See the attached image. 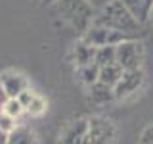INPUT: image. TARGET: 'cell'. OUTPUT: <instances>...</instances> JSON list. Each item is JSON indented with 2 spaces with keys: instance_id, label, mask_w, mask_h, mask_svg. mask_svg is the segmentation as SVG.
Returning <instances> with one entry per match:
<instances>
[{
  "instance_id": "9c48e42d",
  "label": "cell",
  "mask_w": 153,
  "mask_h": 144,
  "mask_svg": "<svg viewBox=\"0 0 153 144\" xmlns=\"http://www.w3.org/2000/svg\"><path fill=\"white\" fill-rule=\"evenodd\" d=\"M88 98L92 100V104H96V106H107V104H111L113 100H117L115 98L113 86L105 85L102 81H96L94 85L88 86Z\"/></svg>"
},
{
  "instance_id": "d6986e66",
  "label": "cell",
  "mask_w": 153,
  "mask_h": 144,
  "mask_svg": "<svg viewBox=\"0 0 153 144\" xmlns=\"http://www.w3.org/2000/svg\"><path fill=\"white\" fill-rule=\"evenodd\" d=\"M35 96H36V94L33 92L31 88H25V90H23L21 94L17 96V100H19V102H21V106H23V108H27V106L33 102V98H35Z\"/></svg>"
},
{
  "instance_id": "8fae6325",
  "label": "cell",
  "mask_w": 153,
  "mask_h": 144,
  "mask_svg": "<svg viewBox=\"0 0 153 144\" xmlns=\"http://www.w3.org/2000/svg\"><path fill=\"white\" fill-rule=\"evenodd\" d=\"M94 58H96V48L94 46H90L88 42H84V40L76 42V46L73 50V60H75L76 67L86 65V64H96Z\"/></svg>"
},
{
  "instance_id": "6da1fadb",
  "label": "cell",
  "mask_w": 153,
  "mask_h": 144,
  "mask_svg": "<svg viewBox=\"0 0 153 144\" xmlns=\"http://www.w3.org/2000/svg\"><path fill=\"white\" fill-rule=\"evenodd\" d=\"M92 23H100V25L117 29V31L124 33V35H130V37L134 33H138L142 27L121 0H111L103 8L96 10V17H94Z\"/></svg>"
},
{
  "instance_id": "5b68a950",
  "label": "cell",
  "mask_w": 153,
  "mask_h": 144,
  "mask_svg": "<svg viewBox=\"0 0 153 144\" xmlns=\"http://www.w3.org/2000/svg\"><path fill=\"white\" fill-rule=\"evenodd\" d=\"M117 136V127L113 121L100 115L88 117V138L86 144H113Z\"/></svg>"
},
{
  "instance_id": "d4e9b609",
  "label": "cell",
  "mask_w": 153,
  "mask_h": 144,
  "mask_svg": "<svg viewBox=\"0 0 153 144\" xmlns=\"http://www.w3.org/2000/svg\"><path fill=\"white\" fill-rule=\"evenodd\" d=\"M149 23L153 25V8H151V14H149Z\"/></svg>"
},
{
  "instance_id": "4fadbf2b",
  "label": "cell",
  "mask_w": 153,
  "mask_h": 144,
  "mask_svg": "<svg viewBox=\"0 0 153 144\" xmlns=\"http://www.w3.org/2000/svg\"><path fill=\"white\" fill-rule=\"evenodd\" d=\"M124 69L121 65L115 62V64H109V65H103L100 67V75H98V81H102V83L109 85V86H115L119 83V79L123 77Z\"/></svg>"
},
{
  "instance_id": "9a60e30c",
  "label": "cell",
  "mask_w": 153,
  "mask_h": 144,
  "mask_svg": "<svg viewBox=\"0 0 153 144\" xmlns=\"http://www.w3.org/2000/svg\"><path fill=\"white\" fill-rule=\"evenodd\" d=\"M94 62H96V65H98V67L115 64V46L96 48V58H94Z\"/></svg>"
},
{
  "instance_id": "7c38bea8",
  "label": "cell",
  "mask_w": 153,
  "mask_h": 144,
  "mask_svg": "<svg viewBox=\"0 0 153 144\" xmlns=\"http://www.w3.org/2000/svg\"><path fill=\"white\" fill-rule=\"evenodd\" d=\"M6 144H38V136L29 127H16L8 134Z\"/></svg>"
},
{
  "instance_id": "2e32d148",
  "label": "cell",
  "mask_w": 153,
  "mask_h": 144,
  "mask_svg": "<svg viewBox=\"0 0 153 144\" xmlns=\"http://www.w3.org/2000/svg\"><path fill=\"white\" fill-rule=\"evenodd\" d=\"M0 112L10 115V117H13V119H19V115L25 112V108L21 106V102H19L17 98H8L6 102H4V106L0 108Z\"/></svg>"
},
{
  "instance_id": "44dd1931",
  "label": "cell",
  "mask_w": 153,
  "mask_h": 144,
  "mask_svg": "<svg viewBox=\"0 0 153 144\" xmlns=\"http://www.w3.org/2000/svg\"><path fill=\"white\" fill-rule=\"evenodd\" d=\"M88 2L92 4V6H94L96 10H100V8H103L105 4H109V2H111V0H88Z\"/></svg>"
},
{
  "instance_id": "7402d4cb",
  "label": "cell",
  "mask_w": 153,
  "mask_h": 144,
  "mask_svg": "<svg viewBox=\"0 0 153 144\" xmlns=\"http://www.w3.org/2000/svg\"><path fill=\"white\" fill-rule=\"evenodd\" d=\"M6 100H8V96H6V92H4V88H2V83H0V108L4 106Z\"/></svg>"
},
{
  "instance_id": "ac0fdd59",
  "label": "cell",
  "mask_w": 153,
  "mask_h": 144,
  "mask_svg": "<svg viewBox=\"0 0 153 144\" xmlns=\"http://www.w3.org/2000/svg\"><path fill=\"white\" fill-rule=\"evenodd\" d=\"M16 121H17V119H13V117H10V115H6V113L0 112V131H2L4 134H10L13 129L17 127Z\"/></svg>"
},
{
  "instance_id": "8992f818",
  "label": "cell",
  "mask_w": 153,
  "mask_h": 144,
  "mask_svg": "<svg viewBox=\"0 0 153 144\" xmlns=\"http://www.w3.org/2000/svg\"><path fill=\"white\" fill-rule=\"evenodd\" d=\"M146 83V73H143V69H126L123 73V77L119 79V83L113 86L115 90V98L117 100H126L134 96L138 92V90L143 86Z\"/></svg>"
},
{
  "instance_id": "ba28073f",
  "label": "cell",
  "mask_w": 153,
  "mask_h": 144,
  "mask_svg": "<svg viewBox=\"0 0 153 144\" xmlns=\"http://www.w3.org/2000/svg\"><path fill=\"white\" fill-rule=\"evenodd\" d=\"M0 83L8 98H17L25 88H29V81L21 71H6L0 75Z\"/></svg>"
},
{
  "instance_id": "603a6c76",
  "label": "cell",
  "mask_w": 153,
  "mask_h": 144,
  "mask_svg": "<svg viewBox=\"0 0 153 144\" xmlns=\"http://www.w3.org/2000/svg\"><path fill=\"white\" fill-rule=\"evenodd\" d=\"M6 142H8V134H4L0 131V144H6Z\"/></svg>"
},
{
  "instance_id": "e0dca14e",
  "label": "cell",
  "mask_w": 153,
  "mask_h": 144,
  "mask_svg": "<svg viewBox=\"0 0 153 144\" xmlns=\"http://www.w3.org/2000/svg\"><path fill=\"white\" fill-rule=\"evenodd\" d=\"M25 112L29 113V115H33V117H38V115H42L46 112V100L42 98V96H35V98H33V102L27 106L25 108Z\"/></svg>"
},
{
  "instance_id": "5bb4252c",
  "label": "cell",
  "mask_w": 153,
  "mask_h": 144,
  "mask_svg": "<svg viewBox=\"0 0 153 144\" xmlns=\"http://www.w3.org/2000/svg\"><path fill=\"white\" fill-rule=\"evenodd\" d=\"M76 75H79V79L82 81L86 86L94 85L96 81H98V75H100V67L96 64H86V65H80L76 67Z\"/></svg>"
},
{
  "instance_id": "cb8c5ba5",
  "label": "cell",
  "mask_w": 153,
  "mask_h": 144,
  "mask_svg": "<svg viewBox=\"0 0 153 144\" xmlns=\"http://www.w3.org/2000/svg\"><path fill=\"white\" fill-rule=\"evenodd\" d=\"M42 4H56V0H40Z\"/></svg>"
},
{
  "instance_id": "30bf717a",
  "label": "cell",
  "mask_w": 153,
  "mask_h": 144,
  "mask_svg": "<svg viewBox=\"0 0 153 144\" xmlns=\"http://www.w3.org/2000/svg\"><path fill=\"white\" fill-rule=\"evenodd\" d=\"M121 2L126 6V10L134 16L140 25L149 21V14L153 8V0H121Z\"/></svg>"
},
{
  "instance_id": "ffe728a7",
  "label": "cell",
  "mask_w": 153,
  "mask_h": 144,
  "mask_svg": "<svg viewBox=\"0 0 153 144\" xmlns=\"http://www.w3.org/2000/svg\"><path fill=\"white\" fill-rule=\"evenodd\" d=\"M140 144H153V125H147L140 134Z\"/></svg>"
},
{
  "instance_id": "52a82bcc",
  "label": "cell",
  "mask_w": 153,
  "mask_h": 144,
  "mask_svg": "<svg viewBox=\"0 0 153 144\" xmlns=\"http://www.w3.org/2000/svg\"><path fill=\"white\" fill-rule=\"evenodd\" d=\"M86 138H88V117H79L61 131L59 144H86Z\"/></svg>"
},
{
  "instance_id": "277c9868",
  "label": "cell",
  "mask_w": 153,
  "mask_h": 144,
  "mask_svg": "<svg viewBox=\"0 0 153 144\" xmlns=\"http://www.w3.org/2000/svg\"><path fill=\"white\" fill-rule=\"evenodd\" d=\"M132 38L130 35H124V33L117 31V29L100 25V23H92L86 31L82 33V40L88 42L94 48H102V46H117L119 42L128 40Z\"/></svg>"
},
{
  "instance_id": "3957f363",
  "label": "cell",
  "mask_w": 153,
  "mask_h": 144,
  "mask_svg": "<svg viewBox=\"0 0 153 144\" xmlns=\"http://www.w3.org/2000/svg\"><path fill=\"white\" fill-rule=\"evenodd\" d=\"M146 58V48L138 38H128L115 46V62L126 69H140Z\"/></svg>"
},
{
  "instance_id": "7a4b0ae2",
  "label": "cell",
  "mask_w": 153,
  "mask_h": 144,
  "mask_svg": "<svg viewBox=\"0 0 153 144\" xmlns=\"http://www.w3.org/2000/svg\"><path fill=\"white\" fill-rule=\"evenodd\" d=\"M56 8L59 16L80 33H84L92 25L96 17V8L88 0H56Z\"/></svg>"
}]
</instances>
